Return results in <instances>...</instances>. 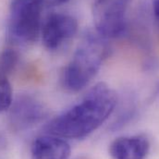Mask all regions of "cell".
Instances as JSON below:
<instances>
[{
	"label": "cell",
	"mask_w": 159,
	"mask_h": 159,
	"mask_svg": "<svg viewBox=\"0 0 159 159\" xmlns=\"http://www.w3.org/2000/svg\"><path fill=\"white\" fill-rule=\"evenodd\" d=\"M117 106L115 91L105 82L91 88L79 103L45 127L48 134L68 139H81L96 130L111 116Z\"/></svg>",
	"instance_id": "6da1fadb"
},
{
	"label": "cell",
	"mask_w": 159,
	"mask_h": 159,
	"mask_svg": "<svg viewBox=\"0 0 159 159\" xmlns=\"http://www.w3.org/2000/svg\"><path fill=\"white\" fill-rule=\"evenodd\" d=\"M106 38L97 32L82 37L62 73V84L70 92H79L93 79L107 56Z\"/></svg>",
	"instance_id": "7a4b0ae2"
},
{
	"label": "cell",
	"mask_w": 159,
	"mask_h": 159,
	"mask_svg": "<svg viewBox=\"0 0 159 159\" xmlns=\"http://www.w3.org/2000/svg\"><path fill=\"white\" fill-rule=\"evenodd\" d=\"M42 7L38 0H13L8 22L13 41L28 44L38 39L43 25Z\"/></svg>",
	"instance_id": "3957f363"
},
{
	"label": "cell",
	"mask_w": 159,
	"mask_h": 159,
	"mask_svg": "<svg viewBox=\"0 0 159 159\" xmlns=\"http://www.w3.org/2000/svg\"><path fill=\"white\" fill-rule=\"evenodd\" d=\"M131 0H94L96 32L103 37L117 38L126 30V9Z\"/></svg>",
	"instance_id": "277c9868"
},
{
	"label": "cell",
	"mask_w": 159,
	"mask_h": 159,
	"mask_svg": "<svg viewBox=\"0 0 159 159\" xmlns=\"http://www.w3.org/2000/svg\"><path fill=\"white\" fill-rule=\"evenodd\" d=\"M78 31L76 19L65 13H51L42 25L43 45L48 50H57L70 40Z\"/></svg>",
	"instance_id": "5b68a950"
},
{
	"label": "cell",
	"mask_w": 159,
	"mask_h": 159,
	"mask_svg": "<svg viewBox=\"0 0 159 159\" xmlns=\"http://www.w3.org/2000/svg\"><path fill=\"white\" fill-rule=\"evenodd\" d=\"M12 107V106H11ZM45 116V109L31 96L19 97L10 111V120L16 129L24 130L37 125Z\"/></svg>",
	"instance_id": "8992f818"
},
{
	"label": "cell",
	"mask_w": 159,
	"mask_h": 159,
	"mask_svg": "<svg viewBox=\"0 0 159 159\" xmlns=\"http://www.w3.org/2000/svg\"><path fill=\"white\" fill-rule=\"evenodd\" d=\"M150 150V143L144 135L119 137L109 145V155L113 159H145Z\"/></svg>",
	"instance_id": "52a82bcc"
},
{
	"label": "cell",
	"mask_w": 159,
	"mask_h": 159,
	"mask_svg": "<svg viewBox=\"0 0 159 159\" xmlns=\"http://www.w3.org/2000/svg\"><path fill=\"white\" fill-rule=\"evenodd\" d=\"M31 152L33 159H69L71 149L63 138L48 134L34 141Z\"/></svg>",
	"instance_id": "ba28073f"
},
{
	"label": "cell",
	"mask_w": 159,
	"mask_h": 159,
	"mask_svg": "<svg viewBox=\"0 0 159 159\" xmlns=\"http://www.w3.org/2000/svg\"><path fill=\"white\" fill-rule=\"evenodd\" d=\"M13 104L12 87L7 76L0 73V113L7 111Z\"/></svg>",
	"instance_id": "9c48e42d"
},
{
	"label": "cell",
	"mask_w": 159,
	"mask_h": 159,
	"mask_svg": "<svg viewBox=\"0 0 159 159\" xmlns=\"http://www.w3.org/2000/svg\"><path fill=\"white\" fill-rule=\"evenodd\" d=\"M18 61L19 55L14 49H5L0 54V73L7 76L15 69Z\"/></svg>",
	"instance_id": "30bf717a"
},
{
	"label": "cell",
	"mask_w": 159,
	"mask_h": 159,
	"mask_svg": "<svg viewBox=\"0 0 159 159\" xmlns=\"http://www.w3.org/2000/svg\"><path fill=\"white\" fill-rule=\"evenodd\" d=\"M153 13L155 24L159 34V0H153Z\"/></svg>",
	"instance_id": "8fae6325"
},
{
	"label": "cell",
	"mask_w": 159,
	"mask_h": 159,
	"mask_svg": "<svg viewBox=\"0 0 159 159\" xmlns=\"http://www.w3.org/2000/svg\"><path fill=\"white\" fill-rule=\"evenodd\" d=\"M42 5H46V6H57V5H62L65 3H68L70 0H38Z\"/></svg>",
	"instance_id": "7c38bea8"
}]
</instances>
